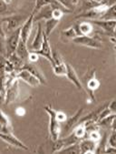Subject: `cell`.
Instances as JSON below:
<instances>
[{
    "instance_id": "7c38bea8",
    "label": "cell",
    "mask_w": 116,
    "mask_h": 154,
    "mask_svg": "<svg viewBox=\"0 0 116 154\" xmlns=\"http://www.w3.org/2000/svg\"><path fill=\"white\" fill-rule=\"evenodd\" d=\"M100 87V81L95 78V70H93L92 75L88 78L86 81V90L89 94L90 99L92 101H95V97L94 96V92L98 89Z\"/></svg>"
},
{
    "instance_id": "f546056e",
    "label": "cell",
    "mask_w": 116,
    "mask_h": 154,
    "mask_svg": "<svg viewBox=\"0 0 116 154\" xmlns=\"http://www.w3.org/2000/svg\"><path fill=\"white\" fill-rule=\"evenodd\" d=\"M88 133V139L95 141V142H99L101 140L102 135L99 132V130H94V131H90L87 132Z\"/></svg>"
},
{
    "instance_id": "83f0119b",
    "label": "cell",
    "mask_w": 116,
    "mask_h": 154,
    "mask_svg": "<svg viewBox=\"0 0 116 154\" xmlns=\"http://www.w3.org/2000/svg\"><path fill=\"white\" fill-rule=\"evenodd\" d=\"M53 70L55 76L58 77H65L66 75V63L64 62L59 65H55L53 67Z\"/></svg>"
},
{
    "instance_id": "e575fe53",
    "label": "cell",
    "mask_w": 116,
    "mask_h": 154,
    "mask_svg": "<svg viewBox=\"0 0 116 154\" xmlns=\"http://www.w3.org/2000/svg\"><path fill=\"white\" fill-rule=\"evenodd\" d=\"M7 12H8L7 5H6L3 2V0H0V17L4 16V15H7Z\"/></svg>"
},
{
    "instance_id": "9c48e42d",
    "label": "cell",
    "mask_w": 116,
    "mask_h": 154,
    "mask_svg": "<svg viewBox=\"0 0 116 154\" xmlns=\"http://www.w3.org/2000/svg\"><path fill=\"white\" fill-rule=\"evenodd\" d=\"M34 51H36L40 57H43L46 60H48L51 63V65L54 64V60L52 57V48H51V45L49 42V38L45 34L44 35V41H43L40 48L37 50H34Z\"/></svg>"
},
{
    "instance_id": "ffe728a7",
    "label": "cell",
    "mask_w": 116,
    "mask_h": 154,
    "mask_svg": "<svg viewBox=\"0 0 116 154\" xmlns=\"http://www.w3.org/2000/svg\"><path fill=\"white\" fill-rule=\"evenodd\" d=\"M15 53L23 60L25 62H27V57H28V55H29V51H28V48H27V43L24 42L22 39L19 40L18 42V45L15 50Z\"/></svg>"
},
{
    "instance_id": "836d02e7",
    "label": "cell",
    "mask_w": 116,
    "mask_h": 154,
    "mask_svg": "<svg viewBox=\"0 0 116 154\" xmlns=\"http://www.w3.org/2000/svg\"><path fill=\"white\" fill-rule=\"evenodd\" d=\"M55 117L56 119H58L60 123H63V122H65L66 119H67V115L64 112V111H61V110H56L55 111Z\"/></svg>"
},
{
    "instance_id": "52a82bcc",
    "label": "cell",
    "mask_w": 116,
    "mask_h": 154,
    "mask_svg": "<svg viewBox=\"0 0 116 154\" xmlns=\"http://www.w3.org/2000/svg\"><path fill=\"white\" fill-rule=\"evenodd\" d=\"M34 22V14L32 13L30 16H28L27 19L20 27V39H22L25 43H27L29 38H30Z\"/></svg>"
},
{
    "instance_id": "d6a6232c",
    "label": "cell",
    "mask_w": 116,
    "mask_h": 154,
    "mask_svg": "<svg viewBox=\"0 0 116 154\" xmlns=\"http://www.w3.org/2000/svg\"><path fill=\"white\" fill-rule=\"evenodd\" d=\"M39 57H40V56L36 51L29 52V55H28V57H27V62L36 63L37 61L39 60Z\"/></svg>"
},
{
    "instance_id": "1f68e13d",
    "label": "cell",
    "mask_w": 116,
    "mask_h": 154,
    "mask_svg": "<svg viewBox=\"0 0 116 154\" xmlns=\"http://www.w3.org/2000/svg\"><path fill=\"white\" fill-rule=\"evenodd\" d=\"M107 142H108V146H112V147L116 148V131H115V129L112 130V133L109 136Z\"/></svg>"
},
{
    "instance_id": "cb8c5ba5",
    "label": "cell",
    "mask_w": 116,
    "mask_h": 154,
    "mask_svg": "<svg viewBox=\"0 0 116 154\" xmlns=\"http://www.w3.org/2000/svg\"><path fill=\"white\" fill-rule=\"evenodd\" d=\"M7 58L8 59L9 62L15 67V69L16 70H19L22 68V66L24 65V63H25V61H23L15 52L12 53L11 55H9Z\"/></svg>"
},
{
    "instance_id": "7402d4cb",
    "label": "cell",
    "mask_w": 116,
    "mask_h": 154,
    "mask_svg": "<svg viewBox=\"0 0 116 154\" xmlns=\"http://www.w3.org/2000/svg\"><path fill=\"white\" fill-rule=\"evenodd\" d=\"M73 134L79 140H81L82 139L85 138L86 135H87V131H86V126H85L84 123H77V124L74 126Z\"/></svg>"
},
{
    "instance_id": "3957f363",
    "label": "cell",
    "mask_w": 116,
    "mask_h": 154,
    "mask_svg": "<svg viewBox=\"0 0 116 154\" xmlns=\"http://www.w3.org/2000/svg\"><path fill=\"white\" fill-rule=\"evenodd\" d=\"M72 41L78 46H83L90 48L100 49L103 48V42L98 38L91 36H79L74 38Z\"/></svg>"
},
{
    "instance_id": "4316f807",
    "label": "cell",
    "mask_w": 116,
    "mask_h": 154,
    "mask_svg": "<svg viewBox=\"0 0 116 154\" xmlns=\"http://www.w3.org/2000/svg\"><path fill=\"white\" fill-rule=\"evenodd\" d=\"M115 121V113H112L106 117H104L103 119H102L100 121L97 122L98 126H104V127H107V126H112V123Z\"/></svg>"
},
{
    "instance_id": "7a4b0ae2",
    "label": "cell",
    "mask_w": 116,
    "mask_h": 154,
    "mask_svg": "<svg viewBox=\"0 0 116 154\" xmlns=\"http://www.w3.org/2000/svg\"><path fill=\"white\" fill-rule=\"evenodd\" d=\"M28 16L25 15H12L7 16L6 17H2L3 22V27L6 31L7 32H13L16 29L22 26V25L25 23V21L27 19Z\"/></svg>"
},
{
    "instance_id": "d590c367",
    "label": "cell",
    "mask_w": 116,
    "mask_h": 154,
    "mask_svg": "<svg viewBox=\"0 0 116 154\" xmlns=\"http://www.w3.org/2000/svg\"><path fill=\"white\" fill-rule=\"evenodd\" d=\"M15 113H16V116H18V117H24V116L25 115L26 111H25V109L24 108H22V107H18V108H16V109Z\"/></svg>"
},
{
    "instance_id": "ba28073f",
    "label": "cell",
    "mask_w": 116,
    "mask_h": 154,
    "mask_svg": "<svg viewBox=\"0 0 116 154\" xmlns=\"http://www.w3.org/2000/svg\"><path fill=\"white\" fill-rule=\"evenodd\" d=\"M0 139L13 147L19 148V149H22L25 150L29 149L28 147L24 142H22L19 139H17L13 134V132H0Z\"/></svg>"
},
{
    "instance_id": "2e32d148",
    "label": "cell",
    "mask_w": 116,
    "mask_h": 154,
    "mask_svg": "<svg viewBox=\"0 0 116 154\" xmlns=\"http://www.w3.org/2000/svg\"><path fill=\"white\" fill-rule=\"evenodd\" d=\"M0 132H13L11 120L1 108H0Z\"/></svg>"
},
{
    "instance_id": "44dd1931",
    "label": "cell",
    "mask_w": 116,
    "mask_h": 154,
    "mask_svg": "<svg viewBox=\"0 0 116 154\" xmlns=\"http://www.w3.org/2000/svg\"><path fill=\"white\" fill-rule=\"evenodd\" d=\"M59 23H60V20H57V19H54V18L46 19L45 23V30H44L45 34L49 38L51 33L54 31V29L59 25Z\"/></svg>"
},
{
    "instance_id": "e0dca14e",
    "label": "cell",
    "mask_w": 116,
    "mask_h": 154,
    "mask_svg": "<svg viewBox=\"0 0 116 154\" xmlns=\"http://www.w3.org/2000/svg\"><path fill=\"white\" fill-rule=\"evenodd\" d=\"M44 35H45V32H44V29H43V26H42V23L41 22H38L37 24V31H36V34L34 38V40L31 44V48L33 50H37L40 48L43 41H44Z\"/></svg>"
},
{
    "instance_id": "d4e9b609",
    "label": "cell",
    "mask_w": 116,
    "mask_h": 154,
    "mask_svg": "<svg viewBox=\"0 0 116 154\" xmlns=\"http://www.w3.org/2000/svg\"><path fill=\"white\" fill-rule=\"evenodd\" d=\"M35 8L33 11V14H36L39 9L48 6V5H54V4H58L59 2L56 1V0H35Z\"/></svg>"
},
{
    "instance_id": "9a60e30c",
    "label": "cell",
    "mask_w": 116,
    "mask_h": 154,
    "mask_svg": "<svg viewBox=\"0 0 116 154\" xmlns=\"http://www.w3.org/2000/svg\"><path fill=\"white\" fill-rule=\"evenodd\" d=\"M98 142H95L90 139H82L79 141L80 152L81 153H95V149Z\"/></svg>"
},
{
    "instance_id": "60d3db41",
    "label": "cell",
    "mask_w": 116,
    "mask_h": 154,
    "mask_svg": "<svg viewBox=\"0 0 116 154\" xmlns=\"http://www.w3.org/2000/svg\"><path fill=\"white\" fill-rule=\"evenodd\" d=\"M33 1H35V0H33Z\"/></svg>"
},
{
    "instance_id": "484cf974",
    "label": "cell",
    "mask_w": 116,
    "mask_h": 154,
    "mask_svg": "<svg viewBox=\"0 0 116 154\" xmlns=\"http://www.w3.org/2000/svg\"><path fill=\"white\" fill-rule=\"evenodd\" d=\"M56 1H58L65 8L71 12H73V10L79 4V0H56Z\"/></svg>"
},
{
    "instance_id": "5bb4252c",
    "label": "cell",
    "mask_w": 116,
    "mask_h": 154,
    "mask_svg": "<svg viewBox=\"0 0 116 154\" xmlns=\"http://www.w3.org/2000/svg\"><path fill=\"white\" fill-rule=\"evenodd\" d=\"M65 77L70 80V82H72L79 90H83L84 88L83 86L82 81L80 80L76 71L74 70V69L73 68V66H71L70 64L66 63V75Z\"/></svg>"
},
{
    "instance_id": "74e56055",
    "label": "cell",
    "mask_w": 116,
    "mask_h": 154,
    "mask_svg": "<svg viewBox=\"0 0 116 154\" xmlns=\"http://www.w3.org/2000/svg\"><path fill=\"white\" fill-rule=\"evenodd\" d=\"M115 152H116V148L112 146H106L104 149V153H115Z\"/></svg>"
},
{
    "instance_id": "8d00e7d4",
    "label": "cell",
    "mask_w": 116,
    "mask_h": 154,
    "mask_svg": "<svg viewBox=\"0 0 116 154\" xmlns=\"http://www.w3.org/2000/svg\"><path fill=\"white\" fill-rule=\"evenodd\" d=\"M115 104H116V100H111L110 102H108V109L112 112V113H115L116 111V109H115Z\"/></svg>"
},
{
    "instance_id": "4dcf8cb0",
    "label": "cell",
    "mask_w": 116,
    "mask_h": 154,
    "mask_svg": "<svg viewBox=\"0 0 116 154\" xmlns=\"http://www.w3.org/2000/svg\"><path fill=\"white\" fill-rule=\"evenodd\" d=\"M0 55L7 57V46H6V36L0 34Z\"/></svg>"
},
{
    "instance_id": "ab89813d",
    "label": "cell",
    "mask_w": 116,
    "mask_h": 154,
    "mask_svg": "<svg viewBox=\"0 0 116 154\" xmlns=\"http://www.w3.org/2000/svg\"><path fill=\"white\" fill-rule=\"evenodd\" d=\"M3 2H4L6 5H7V6H8V5H10V4L13 2V0H3Z\"/></svg>"
},
{
    "instance_id": "8992f818",
    "label": "cell",
    "mask_w": 116,
    "mask_h": 154,
    "mask_svg": "<svg viewBox=\"0 0 116 154\" xmlns=\"http://www.w3.org/2000/svg\"><path fill=\"white\" fill-rule=\"evenodd\" d=\"M16 78H17V79L24 81L25 83H26L27 85H29L32 88H37L41 85L39 79L36 77H35L33 74H31L30 72L25 69L17 70Z\"/></svg>"
},
{
    "instance_id": "f1b7e54d",
    "label": "cell",
    "mask_w": 116,
    "mask_h": 154,
    "mask_svg": "<svg viewBox=\"0 0 116 154\" xmlns=\"http://www.w3.org/2000/svg\"><path fill=\"white\" fill-rule=\"evenodd\" d=\"M58 153H81L80 147H79V141L62 149Z\"/></svg>"
},
{
    "instance_id": "5b68a950",
    "label": "cell",
    "mask_w": 116,
    "mask_h": 154,
    "mask_svg": "<svg viewBox=\"0 0 116 154\" xmlns=\"http://www.w3.org/2000/svg\"><path fill=\"white\" fill-rule=\"evenodd\" d=\"M20 40V27L11 32L7 38H6V46H7V57L15 52L18 42Z\"/></svg>"
},
{
    "instance_id": "f35d334b",
    "label": "cell",
    "mask_w": 116,
    "mask_h": 154,
    "mask_svg": "<svg viewBox=\"0 0 116 154\" xmlns=\"http://www.w3.org/2000/svg\"><path fill=\"white\" fill-rule=\"evenodd\" d=\"M85 2H91L94 5H99L103 2V0H84Z\"/></svg>"
},
{
    "instance_id": "603a6c76",
    "label": "cell",
    "mask_w": 116,
    "mask_h": 154,
    "mask_svg": "<svg viewBox=\"0 0 116 154\" xmlns=\"http://www.w3.org/2000/svg\"><path fill=\"white\" fill-rule=\"evenodd\" d=\"M116 5L110 7L104 13H103L98 19L101 20H116V11H115Z\"/></svg>"
},
{
    "instance_id": "6da1fadb",
    "label": "cell",
    "mask_w": 116,
    "mask_h": 154,
    "mask_svg": "<svg viewBox=\"0 0 116 154\" xmlns=\"http://www.w3.org/2000/svg\"><path fill=\"white\" fill-rule=\"evenodd\" d=\"M45 111L49 116V133L52 140H56L59 139L61 133V123L58 121L55 117V109H53L52 106L46 105L44 107Z\"/></svg>"
},
{
    "instance_id": "ac0fdd59",
    "label": "cell",
    "mask_w": 116,
    "mask_h": 154,
    "mask_svg": "<svg viewBox=\"0 0 116 154\" xmlns=\"http://www.w3.org/2000/svg\"><path fill=\"white\" fill-rule=\"evenodd\" d=\"M78 29L81 36H91L94 32V25L89 21H78Z\"/></svg>"
},
{
    "instance_id": "4fadbf2b",
    "label": "cell",
    "mask_w": 116,
    "mask_h": 154,
    "mask_svg": "<svg viewBox=\"0 0 116 154\" xmlns=\"http://www.w3.org/2000/svg\"><path fill=\"white\" fill-rule=\"evenodd\" d=\"M81 36L79 29H78V23L75 22L74 25H72L70 27L64 29L61 32V39L64 42H67L69 40H73L74 38Z\"/></svg>"
},
{
    "instance_id": "277c9868",
    "label": "cell",
    "mask_w": 116,
    "mask_h": 154,
    "mask_svg": "<svg viewBox=\"0 0 116 154\" xmlns=\"http://www.w3.org/2000/svg\"><path fill=\"white\" fill-rule=\"evenodd\" d=\"M93 25H95L101 27L103 31L108 34L112 38H115V26L116 20H101V19H90L89 20Z\"/></svg>"
},
{
    "instance_id": "8fae6325",
    "label": "cell",
    "mask_w": 116,
    "mask_h": 154,
    "mask_svg": "<svg viewBox=\"0 0 116 154\" xmlns=\"http://www.w3.org/2000/svg\"><path fill=\"white\" fill-rule=\"evenodd\" d=\"M20 69H25V70H27V71L30 72L31 74H33L35 77H36V78L39 79L41 85H42V84H45H45L47 83V79H46L45 74L43 73V71H42L37 66L35 65V63L25 62L24 65L22 66V68H21Z\"/></svg>"
},
{
    "instance_id": "30bf717a",
    "label": "cell",
    "mask_w": 116,
    "mask_h": 154,
    "mask_svg": "<svg viewBox=\"0 0 116 154\" xmlns=\"http://www.w3.org/2000/svg\"><path fill=\"white\" fill-rule=\"evenodd\" d=\"M19 79H16L6 90V100L5 103L9 105L15 102L19 95Z\"/></svg>"
},
{
    "instance_id": "d6986e66",
    "label": "cell",
    "mask_w": 116,
    "mask_h": 154,
    "mask_svg": "<svg viewBox=\"0 0 116 154\" xmlns=\"http://www.w3.org/2000/svg\"><path fill=\"white\" fill-rule=\"evenodd\" d=\"M83 112V108H81L75 112V114L74 116H72L70 119H66V123H65V130L66 131H71L72 129L74 128V126L78 123L80 118L82 117Z\"/></svg>"
}]
</instances>
